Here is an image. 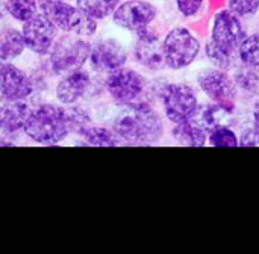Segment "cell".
Instances as JSON below:
<instances>
[{
  "label": "cell",
  "instance_id": "1",
  "mask_svg": "<svg viewBox=\"0 0 259 254\" xmlns=\"http://www.w3.org/2000/svg\"><path fill=\"white\" fill-rule=\"evenodd\" d=\"M114 132L121 141L135 145L158 142L164 135V121L146 101L126 105L114 120Z\"/></svg>",
  "mask_w": 259,
  "mask_h": 254
},
{
  "label": "cell",
  "instance_id": "2",
  "mask_svg": "<svg viewBox=\"0 0 259 254\" xmlns=\"http://www.w3.org/2000/svg\"><path fill=\"white\" fill-rule=\"evenodd\" d=\"M23 132L29 139L41 145L62 142L70 133L76 132L70 106L42 103L30 108Z\"/></svg>",
  "mask_w": 259,
  "mask_h": 254
},
{
  "label": "cell",
  "instance_id": "3",
  "mask_svg": "<svg viewBox=\"0 0 259 254\" xmlns=\"http://www.w3.org/2000/svg\"><path fill=\"white\" fill-rule=\"evenodd\" d=\"M39 12L64 33L91 38L97 32V20L67 0H38Z\"/></svg>",
  "mask_w": 259,
  "mask_h": 254
},
{
  "label": "cell",
  "instance_id": "4",
  "mask_svg": "<svg viewBox=\"0 0 259 254\" xmlns=\"http://www.w3.org/2000/svg\"><path fill=\"white\" fill-rule=\"evenodd\" d=\"M91 44L87 38L65 33L56 38L52 50L49 52V64L55 74H64L74 68H80L88 62Z\"/></svg>",
  "mask_w": 259,
  "mask_h": 254
},
{
  "label": "cell",
  "instance_id": "5",
  "mask_svg": "<svg viewBox=\"0 0 259 254\" xmlns=\"http://www.w3.org/2000/svg\"><path fill=\"white\" fill-rule=\"evenodd\" d=\"M199 38L187 27H175L162 39V52L165 65L171 70H184L190 67L200 53Z\"/></svg>",
  "mask_w": 259,
  "mask_h": 254
},
{
  "label": "cell",
  "instance_id": "6",
  "mask_svg": "<svg viewBox=\"0 0 259 254\" xmlns=\"http://www.w3.org/2000/svg\"><path fill=\"white\" fill-rule=\"evenodd\" d=\"M161 101L165 117L173 123L196 118L200 111L199 97L188 83H168L161 89Z\"/></svg>",
  "mask_w": 259,
  "mask_h": 254
},
{
  "label": "cell",
  "instance_id": "7",
  "mask_svg": "<svg viewBox=\"0 0 259 254\" xmlns=\"http://www.w3.org/2000/svg\"><path fill=\"white\" fill-rule=\"evenodd\" d=\"M105 88L115 103L126 106L140 101L141 95L147 89V80L137 70L121 67L106 74Z\"/></svg>",
  "mask_w": 259,
  "mask_h": 254
},
{
  "label": "cell",
  "instance_id": "8",
  "mask_svg": "<svg viewBox=\"0 0 259 254\" xmlns=\"http://www.w3.org/2000/svg\"><path fill=\"white\" fill-rule=\"evenodd\" d=\"M156 6L146 0H126L117 6L112 14V21L118 27L129 32H140L149 26L156 18Z\"/></svg>",
  "mask_w": 259,
  "mask_h": 254
},
{
  "label": "cell",
  "instance_id": "9",
  "mask_svg": "<svg viewBox=\"0 0 259 254\" xmlns=\"http://www.w3.org/2000/svg\"><path fill=\"white\" fill-rule=\"evenodd\" d=\"M58 27L41 12L24 21L21 26L26 48L38 56L49 55L58 38Z\"/></svg>",
  "mask_w": 259,
  "mask_h": 254
},
{
  "label": "cell",
  "instance_id": "10",
  "mask_svg": "<svg viewBox=\"0 0 259 254\" xmlns=\"http://www.w3.org/2000/svg\"><path fill=\"white\" fill-rule=\"evenodd\" d=\"M127 48L115 38H103L91 44L90 65L97 73H112L127 62Z\"/></svg>",
  "mask_w": 259,
  "mask_h": 254
},
{
  "label": "cell",
  "instance_id": "11",
  "mask_svg": "<svg viewBox=\"0 0 259 254\" xmlns=\"http://www.w3.org/2000/svg\"><path fill=\"white\" fill-rule=\"evenodd\" d=\"M197 83L211 101H234L237 97L235 80L226 70L205 68L197 74Z\"/></svg>",
  "mask_w": 259,
  "mask_h": 254
},
{
  "label": "cell",
  "instance_id": "12",
  "mask_svg": "<svg viewBox=\"0 0 259 254\" xmlns=\"http://www.w3.org/2000/svg\"><path fill=\"white\" fill-rule=\"evenodd\" d=\"M244 38L246 32L243 23L231 9H222L214 15L209 39L229 50L238 52V47Z\"/></svg>",
  "mask_w": 259,
  "mask_h": 254
},
{
  "label": "cell",
  "instance_id": "13",
  "mask_svg": "<svg viewBox=\"0 0 259 254\" xmlns=\"http://www.w3.org/2000/svg\"><path fill=\"white\" fill-rule=\"evenodd\" d=\"M134 58L141 67L152 71L161 70L165 65L162 39L159 33L150 26L137 32V39L134 44Z\"/></svg>",
  "mask_w": 259,
  "mask_h": 254
},
{
  "label": "cell",
  "instance_id": "14",
  "mask_svg": "<svg viewBox=\"0 0 259 254\" xmlns=\"http://www.w3.org/2000/svg\"><path fill=\"white\" fill-rule=\"evenodd\" d=\"M91 86V76L90 73L80 67L71 71L64 73V76L58 80L55 86L56 100L61 105H74L80 98H83Z\"/></svg>",
  "mask_w": 259,
  "mask_h": 254
},
{
  "label": "cell",
  "instance_id": "15",
  "mask_svg": "<svg viewBox=\"0 0 259 254\" xmlns=\"http://www.w3.org/2000/svg\"><path fill=\"white\" fill-rule=\"evenodd\" d=\"M32 92V79L15 64L3 62L0 68V95L11 100H27Z\"/></svg>",
  "mask_w": 259,
  "mask_h": 254
},
{
  "label": "cell",
  "instance_id": "16",
  "mask_svg": "<svg viewBox=\"0 0 259 254\" xmlns=\"http://www.w3.org/2000/svg\"><path fill=\"white\" fill-rule=\"evenodd\" d=\"M30 106L26 100H11L0 95V132L17 133L23 130Z\"/></svg>",
  "mask_w": 259,
  "mask_h": 254
},
{
  "label": "cell",
  "instance_id": "17",
  "mask_svg": "<svg viewBox=\"0 0 259 254\" xmlns=\"http://www.w3.org/2000/svg\"><path fill=\"white\" fill-rule=\"evenodd\" d=\"M235 105L234 101H212L199 111V121L209 132L219 126H232L235 123Z\"/></svg>",
  "mask_w": 259,
  "mask_h": 254
},
{
  "label": "cell",
  "instance_id": "18",
  "mask_svg": "<svg viewBox=\"0 0 259 254\" xmlns=\"http://www.w3.org/2000/svg\"><path fill=\"white\" fill-rule=\"evenodd\" d=\"M175 141L185 147H203L208 142L206 127L196 118L176 123L171 129Z\"/></svg>",
  "mask_w": 259,
  "mask_h": 254
},
{
  "label": "cell",
  "instance_id": "19",
  "mask_svg": "<svg viewBox=\"0 0 259 254\" xmlns=\"http://www.w3.org/2000/svg\"><path fill=\"white\" fill-rule=\"evenodd\" d=\"M26 50L24 38L21 29L15 27H5L0 30V61L2 62H12L14 59L20 58Z\"/></svg>",
  "mask_w": 259,
  "mask_h": 254
},
{
  "label": "cell",
  "instance_id": "20",
  "mask_svg": "<svg viewBox=\"0 0 259 254\" xmlns=\"http://www.w3.org/2000/svg\"><path fill=\"white\" fill-rule=\"evenodd\" d=\"M76 133H79L88 145L94 147H115L121 141L118 135L114 132V129H106L102 126L87 124L80 127Z\"/></svg>",
  "mask_w": 259,
  "mask_h": 254
},
{
  "label": "cell",
  "instance_id": "21",
  "mask_svg": "<svg viewBox=\"0 0 259 254\" xmlns=\"http://www.w3.org/2000/svg\"><path fill=\"white\" fill-rule=\"evenodd\" d=\"M205 56L214 67L226 70V71L234 68L237 64V59H240L238 52L229 50V48L214 42L212 39H208V42L205 44Z\"/></svg>",
  "mask_w": 259,
  "mask_h": 254
},
{
  "label": "cell",
  "instance_id": "22",
  "mask_svg": "<svg viewBox=\"0 0 259 254\" xmlns=\"http://www.w3.org/2000/svg\"><path fill=\"white\" fill-rule=\"evenodd\" d=\"M235 85L237 91L240 89L246 97H256L259 95V73L255 67L243 65L235 73Z\"/></svg>",
  "mask_w": 259,
  "mask_h": 254
},
{
  "label": "cell",
  "instance_id": "23",
  "mask_svg": "<svg viewBox=\"0 0 259 254\" xmlns=\"http://www.w3.org/2000/svg\"><path fill=\"white\" fill-rule=\"evenodd\" d=\"M6 14H9L18 23H24L39 14L38 0H6L5 2Z\"/></svg>",
  "mask_w": 259,
  "mask_h": 254
},
{
  "label": "cell",
  "instance_id": "24",
  "mask_svg": "<svg viewBox=\"0 0 259 254\" xmlns=\"http://www.w3.org/2000/svg\"><path fill=\"white\" fill-rule=\"evenodd\" d=\"M76 5L94 20H103L114 14L120 0H77Z\"/></svg>",
  "mask_w": 259,
  "mask_h": 254
},
{
  "label": "cell",
  "instance_id": "25",
  "mask_svg": "<svg viewBox=\"0 0 259 254\" xmlns=\"http://www.w3.org/2000/svg\"><path fill=\"white\" fill-rule=\"evenodd\" d=\"M238 58L243 65L259 67V33L246 36L238 47Z\"/></svg>",
  "mask_w": 259,
  "mask_h": 254
},
{
  "label": "cell",
  "instance_id": "26",
  "mask_svg": "<svg viewBox=\"0 0 259 254\" xmlns=\"http://www.w3.org/2000/svg\"><path fill=\"white\" fill-rule=\"evenodd\" d=\"M208 142L212 147H237L240 145L238 135L229 126H219L208 132Z\"/></svg>",
  "mask_w": 259,
  "mask_h": 254
},
{
  "label": "cell",
  "instance_id": "27",
  "mask_svg": "<svg viewBox=\"0 0 259 254\" xmlns=\"http://www.w3.org/2000/svg\"><path fill=\"white\" fill-rule=\"evenodd\" d=\"M228 9L238 17H252L259 12V0H228Z\"/></svg>",
  "mask_w": 259,
  "mask_h": 254
},
{
  "label": "cell",
  "instance_id": "28",
  "mask_svg": "<svg viewBox=\"0 0 259 254\" xmlns=\"http://www.w3.org/2000/svg\"><path fill=\"white\" fill-rule=\"evenodd\" d=\"M205 5V0H176L178 11L185 17V18H193L199 15Z\"/></svg>",
  "mask_w": 259,
  "mask_h": 254
},
{
  "label": "cell",
  "instance_id": "29",
  "mask_svg": "<svg viewBox=\"0 0 259 254\" xmlns=\"http://www.w3.org/2000/svg\"><path fill=\"white\" fill-rule=\"evenodd\" d=\"M238 139L241 147H259V132L253 127V124L250 127L243 129Z\"/></svg>",
  "mask_w": 259,
  "mask_h": 254
},
{
  "label": "cell",
  "instance_id": "30",
  "mask_svg": "<svg viewBox=\"0 0 259 254\" xmlns=\"http://www.w3.org/2000/svg\"><path fill=\"white\" fill-rule=\"evenodd\" d=\"M253 127L259 132V103L253 109Z\"/></svg>",
  "mask_w": 259,
  "mask_h": 254
},
{
  "label": "cell",
  "instance_id": "31",
  "mask_svg": "<svg viewBox=\"0 0 259 254\" xmlns=\"http://www.w3.org/2000/svg\"><path fill=\"white\" fill-rule=\"evenodd\" d=\"M67 2H74V3H76V2H77V0H67Z\"/></svg>",
  "mask_w": 259,
  "mask_h": 254
},
{
  "label": "cell",
  "instance_id": "32",
  "mask_svg": "<svg viewBox=\"0 0 259 254\" xmlns=\"http://www.w3.org/2000/svg\"><path fill=\"white\" fill-rule=\"evenodd\" d=\"M2 64H3V62H2V61H0V68H2Z\"/></svg>",
  "mask_w": 259,
  "mask_h": 254
}]
</instances>
